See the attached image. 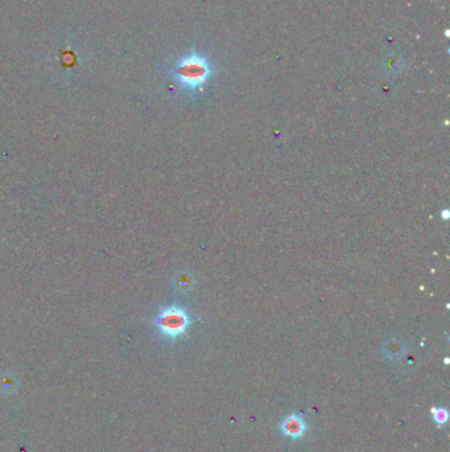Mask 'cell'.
<instances>
[{
	"label": "cell",
	"instance_id": "obj_3",
	"mask_svg": "<svg viewBox=\"0 0 450 452\" xmlns=\"http://www.w3.org/2000/svg\"><path fill=\"white\" fill-rule=\"evenodd\" d=\"M307 422H305L303 415L297 414V413H291L283 419L282 424H280V431H282L284 437L289 438V439L298 440L304 438V435L307 433Z\"/></svg>",
	"mask_w": 450,
	"mask_h": 452
},
{
	"label": "cell",
	"instance_id": "obj_1",
	"mask_svg": "<svg viewBox=\"0 0 450 452\" xmlns=\"http://www.w3.org/2000/svg\"><path fill=\"white\" fill-rule=\"evenodd\" d=\"M178 85L188 90L202 88L213 74L211 64L200 52H191L177 61L172 70Z\"/></svg>",
	"mask_w": 450,
	"mask_h": 452
},
{
	"label": "cell",
	"instance_id": "obj_6",
	"mask_svg": "<svg viewBox=\"0 0 450 452\" xmlns=\"http://www.w3.org/2000/svg\"><path fill=\"white\" fill-rule=\"evenodd\" d=\"M385 355L390 357V360H399L403 355V348L399 342H390L385 348Z\"/></svg>",
	"mask_w": 450,
	"mask_h": 452
},
{
	"label": "cell",
	"instance_id": "obj_5",
	"mask_svg": "<svg viewBox=\"0 0 450 452\" xmlns=\"http://www.w3.org/2000/svg\"><path fill=\"white\" fill-rule=\"evenodd\" d=\"M431 414L433 417V421L438 427H442L447 423L449 419V413L445 407H432Z\"/></svg>",
	"mask_w": 450,
	"mask_h": 452
},
{
	"label": "cell",
	"instance_id": "obj_2",
	"mask_svg": "<svg viewBox=\"0 0 450 452\" xmlns=\"http://www.w3.org/2000/svg\"><path fill=\"white\" fill-rule=\"evenodd\" d=\"M190 325V317L184 308L168 307L160 312L156 317V326L159 332L166 339H178L184 336Z\"/></svg>",
	"mask_w": 450,
	"mask_h": 452
},
{
	"label": "cell",
	"instance_id": "obj_4",
	"mask_svg": "<svg viewBox=\"0 0 450 452\" xmlns=\"http://www.w3.org/2000/svg\"><path fill=\"white\" fill-rule=\"evenodd\" d=\"M403 68V60L399 54H390L384 60V69L390 74H397Z\"/></svg>",
	"mask_w": 450,
	"mask_h": 452
}]
</instances>
